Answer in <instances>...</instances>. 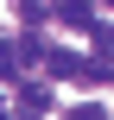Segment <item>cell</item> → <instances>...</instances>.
<instances>
[{
	"label": "cell",
	"instance_id": "obj_6",
	"mask_svg": "<svg viewBox=\"0 0 114 120\" xmlns=\"http://www.w3.org/2000/svg\"><path fill=\"white\" fill-rule=\"evenodd\" d=\"M70 120H108V114H102L95 101H83V108H76V114H70Z\"/></svg>",
	"mask_w": 114,
	"mask_h": 120
},
{
	"label": "cell",
	"instance_id": "obj_8",
	"mask_svg": "<svg viewBox=\"0 0 114 120\" xmlns=\"http://www.w3.org/2000/svg\"><path fill=\"white\" fill-rule=\"evenodd\" d=\"M0 120H6V114H0Z\"/></svg>",
	"mask_w": 114,
	"mask_h": 120
},
{
	"label": "cell",
	"instance_id": "obj_4",
	"mask_svg": "<svg viewBox=\"0 0 114 120\" xmlns=\"http://www.w3.org/2000/svg\"><path fill=\"white\" fill-rule=\"evenodd\" d=\"M44 70H51V76H83V57H70V51H44Z\"/></svg>",
	"mask_w": 114,
	"mask_h": 120
},
{
	"label": "cell",
	"instance_id": "obj_3",
	"mask_svg": "<svg viewBox=\"0 0 114 120\" xmlns=\"http://www.w3.org/2000/svg\"><path fill=\"white\" fill-rule=\"evenodd\" d=\"M19 114L25 120H44L51 114V95H44V89H19Z\"/></svg>",
	"mask_w": 114,
	"mask_h": 120
},
{
	"label": "cell",
	"instance_id": "obj_7",
	"mask_svg": "<svg viewBox=\"0 0 114 120\" xmlns=\"http://www.w3.org/2000/svg\"><path fill=\"white\" fill-rule=\"evenodd\" d=\"M108 6H114V0H108Z\"/></svg>",
	"mask_w": 114,
	"mask_h": 120
},
{
	"label": "cell",
	"instance_id": "obj_5",
	"mask_svg": "<svg viewBox=\"0 0 114 120\" xmlns=\"http://www.w3.org/2000/svg\"><path fill=\"white\" fill-rule=\"evenodd\" d=\"M19 13H25V19H44V13H51V0H19Z\"/></svg>",
	"mask_w": 114,
	"mask_h": 120
},
{
	"label": "cell",
	"instance_id": "obj_2",
	"mask_svg": "<svg viewBox=\"0 0 114 120\" xmlns=\"http://www.w3.org/2000/svg\"><path fill=\"white\" fill-rule=\"evenodd\" d=\"M83 82H114V44H102V57L83 63Z\"/></svg>",
	"mask_w": 114,
	"mask_h": 120
},
{
	"label": "cell",
	"instance_id": "obj_1",
	"mask_svg": "<svg viewBox=\"0 0 114 120\" xmlns=\"http://www.w3.org/2000/svg\"><path fill=\"white\" fill-rule=\"evenodd\" d=\"M57 19L76 25V32H89V25H95V6H89V0H57Z\"/></svg>",
	"mask_w": 114,
	"mask_h": 120
}]
</instances>
